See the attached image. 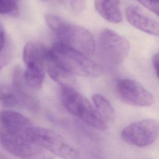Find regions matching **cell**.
Here are the masks:
<instances>
[{"label":"cell","mask_w":159,"mask_h":159,"mask_svg":"<svg viewBox=\"0 0 159 159\" xmlns=\"http://www.w3.org/2000/svg\"><path fill=\"white\" fill-rule=\"evenodd\" d=\"M45 20L58 40V42L78 50L89 58L93 55L96 48L95 41L93 35L87 29L56 15L47 14Z\"/></svg>","instance_id":"6da1fadb"},{"label":"cell","mask_w":159,"mask_h":159,"mask_svg":"<svg viewBox=\"0 0 159 159\" xmlns=\"http://www.w3.org/2000/svg\"><path fill=\"white\" fill-rule=\"evenodd\" d=\"M32 126L19 129L0 126L1 144L9 153L21 159H53V154L31 139L29 129Z\"/></svg>","instance_id":"7a4b0ae2"},{"label":"cell","mask_w":159,"mask_h":159,"mask_svg":"<svg viewBox=\"0 0 159 159\" xmlns=\"http://www.w3.org/2000/svg\"><path fill=\"white\" fill-rule=\"evenodd\" d=\"M73 75L96 76L100 73L98 65L78 50L60 42L48 49V59Z\"/></svg>","instance_id":"3957f363"},{"label":"cell","mask_w":159,"mask_h":159,"mask_svg":"<svg viewBox=\"0 0 159 159\" xmlns=\"http://www.w3.org/2000/svg\"><path fill=\"white\" fill-rule=\"evenodd\" d=\"M60 96L64 107L70 114L94 129L102 131L106 130L107 122L94 106L75 88L61 87Z\"/></svg>","instance_id":"277c9868"},{"label":"cell","mask_w":159,"mask_h":159,"mask_svg":"<svg viewBox=\"0 0 159 159\" xmlns=\"http://www.w3.org/2000/svg\"><path fill=\"white\" fill-rule=\"evenodd\" d=\"M31 139L43 148L62 159H79L80 155L61 135L50 129L32 126L29 129Z\"/></svg>","instance_id":"5b68a950"},{"label":"cell","mask_w":159,"mask_h":159,"mask_svg":"<svg viewBox=\"0 0 159 159\" xmlns=\"http://www.w3.org/2000/svg\"><path fill=\"white\" fill-rule=\"evenodd\" d=\"M130 49L129 42L110 29H104L98 39V55L103 63L110 66L120 64L127 57Z\"/></svg>","instance_id":"8992f818"},{"label":"cell","mask_w":159,"mask_h":159,"mask_svg":"<svg viewBox=\"0 0 159 159\" xmlns=\"http://www.w3.org/2000/svg\"><path fill=\"white\" fill-rule=\"evenodd\" d=\"M122 139L127 144L145 147L152 144L158 135V124L154 119H147L130 123L122 130Z\"/></svg>","instance_id":"52a82bcc"},{"label":"cell","mask_w":159,"mask_h":159,"mask_svg":"<svg viewBox=\"0 0 159 159\" xmlns=\"http://www.w3.org/2000/svg\"><path fill=\"white\" fill-rule=\"evenodd\" d=\"M115 89L118 98L130 106L148 107L154 102L153 94L135 80L119 79L116 83Z\"/></svg>","instance_id":"ba28073f"},{"label":"cell","mask_w":159,"mask_h":159,"mask_svg":"<svg viewBox=\"0 0 159 159\" xmlns=\"http://www.w3.org/2000/svg\"><path fill=\"white\" fill-rule=\"evenodd\" d=\"M12 90L19 104L32 111L39 109V101L30 91L32 89L27 85L24 78V72L20 66H16L13 71Z\"/></svg>","instance_id":"9c48e42d"},{"label":"cell","mask_w":159,"mask_h":159,"mask_svg":"<svg viewBox=\"0 0 159 159\" xmlns=\"http://www.w3.org/2000/svg\"><path fill=\"white\" fill-rule=\"evenodd\" d=\"M125 17L128 22L137 29L148 34L158 35V22L145 15L138 7L129 6L125 11Z\"/></svg>","instance_id":"30bf717a"},{"label":"cell","mask_w":159,"mask_h":159,"mask_svg":"<svg viewBox=\"0 0 159 159\" xmlns=\"http://www.w3.org/2000/svg\"><path fill=\"white\" fill-rule=\"evenodd\" d=\"M48 49L39 43L27 42L23 50V60L27 67L45 68L48 59Z\"/></svg>","instance_id":"8fae6325"},{"label":"cell","mask_w":159,"mask_h":159,"mask_svg":"<svg viewBox=\"0 0 159 159\" xmlns=\"http://www.w3.org/2000/svg\"><path fill=\"white\" fill-rule=\"evenodd\" d=\"M94 6L98 14L112 23H119L122 20L119 0H94Z\"/></svg>","instance_id":"7c38bea8"},{"label":"cell","mask_w":159,"mask_h":159,"mask_svg":"<svg viewBox=\"0 0 159 159\" xmlns=\"http://www.w3.org/2000/svg\"><path fill=\"white\" fill-rule=\"evenodd\" d=\"M45 66L50 78L54 81L58 83L61 87L75 88L76 81L73 74L67 71L52 60H48Z\"/></svg>","instance_id":"4fadbf2b"},{"label":"cell","mask_w":159,"mask_h":159,"mask_svg":"<svg viewBox=\"0 0 159 159\" xmlns=\"http://www.w3.org/2000/svg\"><path fill=\"white\" fill-rule=\"evenodd\" d=\"M92 101L97 111L107 122L114 120L115 110L105 96L98 93L94 94L92 96Z\"/></svg>","instance_id":"5bb4252c"},{"label":"cell","mask_w":159,"mask_h":159,"mask_svg":"<svg viewBox=\"0 0 159 159\" xmlns=\"http://www.w3.org/2000/svg\"><path fill=\"white\" fill-rule=\"evenodd\" d=\"M45 77V68L27 67L24 72V78L27 85L34 91L40 90Z\"/></svg>","instance_id":"9a60e30c"},{"label":"cell","mask_w":159,"mask_h":159,"mask_svg":"<svg viewBox=\"0 0 159 159\" xmlns=\"http://www.w3.org/2000/svg\"><path fill=\"white\" fill-rule=\"evenodd\" d=\"M0 102L8 107L16 106L19 104L12 89L2 84H0Z\"/></svg>","instance_id":"2e32d148"},{"label":"cell","mask_w":159,"mask_h":159,"mask_svg":"<svg viewBox=\"0 0 159 159\" xmlns=\"http://www.w3.org/2000/svg\"><path fill=\"white\" fill-rule=\"evenodd\" d=\"M18 7L14 0H0V14L17 15Z\"/></svg>","instance_id":"e0dca14e"},{"label":"cell","mask_w":159,"mask_h":159,"mask_svg":"<svg viewBox=\"0 0 159 159\" xmlns=\"http://www.w3.org/2000/svg\"><path fill=\"white\" fill-rule=\"evenodd\" d=\"M139 3L145 6L147 9L158 16L159 0H137Z\"/></svg>","instance_id":"ac0fdd59"},{"label":"cell","mask_w":159,"mask_h":159,"mask_svg":"<svg viewBox=\"0 0 159 159\" xmlns=\"http://www.w3.org/2000/svg\"><path fill=\"white\" fill-rule=\"evenodd\" d=\"M70 2L72 9L76 12L81 11L85 4V0H70Z\"/></svg>","instance_id":"d6986e66"},{"label":"cell","mask_w":159,"mask_h":159,"mask_svg":"<svg viewBox=\"0 0 159 159\" xmlns=\"http://www.w3.org/2000/svg\"><path fill=\"white\" fill-rule=\"evenodd\" d=\"M152 65L153 67V69L155 70V72L156 73L157 76H158V61H159V56L158 53L155 54L152 57Z\"/></svg>","instance_id":"ffe728a7"},{"label":"cell","mask_w":159,"mask_h":159,"mask_svg":"<svg viewBox=\"0 0 159 159\" xmlns=\"http://www.w3.org/2000/svg\"><path fill=\"white\" fill-rule=\"evenodd\" d=\"M5 43V37H4V34L3 30L0 27V57L1 54L2 53L4 45Z\"/></svg>","instance_id":"44dd1931"},{"label":"cell","mask_w":159,"mask_h":159,"mask_svg":"<svg viewBox=\"0 0 159 159\" xmlns=\"http://www.w3.org/2000/svg\"><path fill=\"white\" fill-rule=\"evenodd\" d=\"M7 61V57H2V56L0 57V70L2 68V66L6 64Z\"/></svg>","instance_id":"7402d4cb"},{"label":"cell","mask_w":159,"mask_h":159,"mask_svg":"<svg viewBox=\"0 0 159 159\" xmlns=\"http://www.w3.org/2000/svg\"><path fill=\"white\" fill-rule=\"evenodd\" d=\"M0 159H11L7 156H6L5 154L0 152Z\"/></svg>","instance_id":"603a6c76"},{"label":"cell","mask_w":159,"mask_h":159,"mask_svg":"<svg viewBox=\"0 0 159 159\" xmlns=\"http://www.w3.org/2000/svg\"><path fill=\"white\" fill-rule=\"evenodd\" d=\"M57 1H58L59 3H61V4H63L65 2L66 0H56Z\"/></svg>","instance_id":"cb8c5ba5"},{"label":"cell","mask_w":159,"mask_h":159,"mask_svg":"<svg viewBox=\"0 0 159 159\" xmlns=\"http://www.w3.org/2000/svg\"><path fill=\"white\" fill-rule=\"evenodd\" d=\"M14 1H16V2H17V1H19V0H14Z\"/></svg>","instance_id":"d4e9b609"},{"label":"cell","mask_w":159,"mask_h":159,"mask_svg":"<svg viewBox=\"0 0 159 159\" xmlns=\"http://www.w3.org/2000/svg\"><path fill=\"white\" fill-rule=\"evenodd\" d=\"M42 1H46V0H42Z\"/></svg>","instance_id":"484cf974"}]
</instances>
